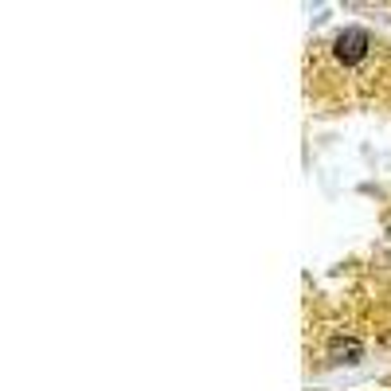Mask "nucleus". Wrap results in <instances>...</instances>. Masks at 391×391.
Masks as SVG:
<instances>
[{
    "instance_id": "f03ea898",
    "label": "nucleus",
    "mask_w": 391,
    "mask_h": 391,
    "mask_svg": "<svg viewBox=\"0 0 391 391\" xmlns=\"http://www.w3.org/2000/svg\"><path fill=\"white\" fill-rule=\"evenodd\" d=\"M360 356H364V344L352 340V337H337L329 344V360H332V364H356Z\"/></svg>"
},
{
    "instance_id": "f257e3e1",
    "label": "nucleus",
    "mask_w": 391,
    "mask_h": 391,
    "mask_svg": "<svg viewBox=\"0 0 391 391\" xmlns=\"http://www.w3.org/2000/svg\"><path fill=\"white\" fill-rule=\"evenodd\" d=\"M368 47H372V40H368L364 28H344V32L337 35V43H332V55H337L340 63H360L368 55Z\"/></svg>"
}]
</instances>
